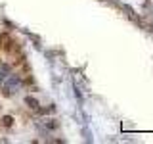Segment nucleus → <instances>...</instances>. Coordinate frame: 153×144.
Instances as JSON below:
<instances>
[{
	"label": "nucleus",
	"instance_id": "nucleus-2",
	"mask_svg": "<svg viewBox=\"0 0 153 144\" xmlns=\"http://www.w3.org/2000/svg\"><path fill=\"white\" fill-rule=\"evenodd\" d=\"M25 102H27L29 106H31V108H36V106H38V104H36V100H35V98H31V96H27V98H25Z\"/></svg>",
	"mask_w": 153,
	"mask_h": 144
},
{
	"label": "nucleus",
	"instance_id": "nucleus-1",
	"mask_svg": "<svg viewBox=\"0 0 153 144\" xmlns=\"http://www.w3.org/2000/svg\"><path fill=\"white\" fill-rule=\"evenodd\" d=\"M2 92L6 94V96H10V94H13V92H17V88H19V85H21V81H19V77H16V75H6L4 77V81L2 83Z\"/></svg>",
	"mask_w": 153,
	"mask_h": 144
},
{
	"label": "nucleus",
	"instance_id": "nucleus-3",
	"mask_svg": "<svg viewBox=\"0 0 153 144\" xmlns=\"http://www.w3.org/2000/svg\"><path fill=\"white\" fill-rule=\"evenodd\" d=\"M12 121H13L12 117H4V125H12Z\"/></svg>",
	"mask_w": 153,
	"mask_h": 144
}]
</instances>
